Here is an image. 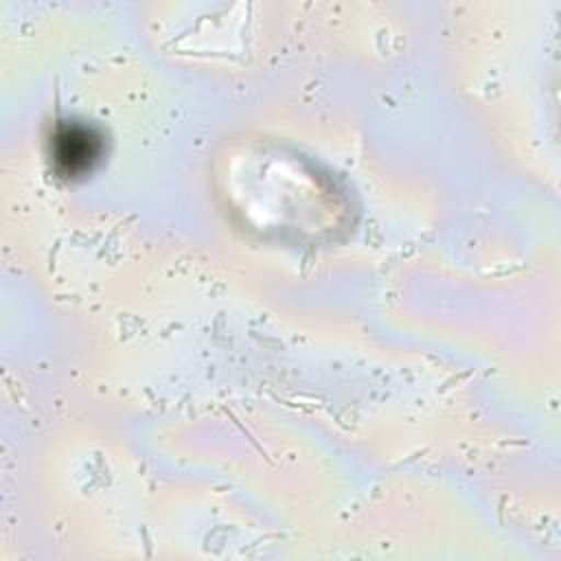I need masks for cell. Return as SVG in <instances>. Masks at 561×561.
I'll list each match as a JSON object with an SVG mask.
<instances>
[{
	"label": "cell",
	"mask_w": 561,
	"mask_h": 561,
	"mask_svg": "<svg viewBox=\"0 0 561 561\" xmlns=\"http://www.w3.org/2000/svg\"><path fill=\"white\" fill-rule=\"evenodd\" d=\"M99 153L101 140L88 127L68 125L55 138V160L66 175H79L88 171Z\"/></svg>",
	"instance_id": "obj_1"
}]
</instances>
